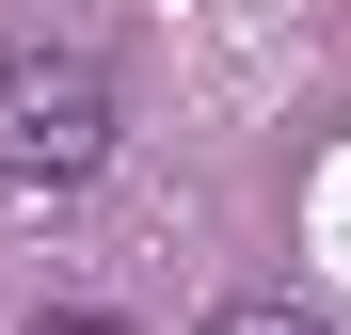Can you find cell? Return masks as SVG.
<instances>
[{
	"instance_id": "1",
	"label": "cell",
	"mask_w": 351,
	"mask_h": 335,
	"mask_svg": "<svg viewBox=\"0 0 351 335\" xmlns=\"http://www.w3.org/2000/svg\"><path fill=\"white\" fill-rule=\"evenodd\" d=\"M128 112H112V64L96 48H0V192H80L112 176Z\"/></svg>"
},
{
	"instance_id": "2",
	"label": "cell",
	"mask_w": 351,
	"mask_h": 335,
	"mask_svg": "<svg viewBox=\"0 0 351 335\" xmlns=\"http://www.w3.org/2000/svg\"><path fill=\"white\" fill-rule=\"evenodd\" d=\"M208 335H319L304 303H208Z\"/></svg>"
},
{
	"instance_id": "3",
	"label": "cell",
	"mask_w": 351,
	"mask_h": 335,
	"mask_svg": "<svg viewBox=\"0 0 351 335\" xmlns=\"http://www.w3.org/2000/svg\"><path fill=\"white\" fill-rule=\"evenodd\" d=\"M16 335H128V319H96V303H32Z\"/></svg>"
}]
</instances>
